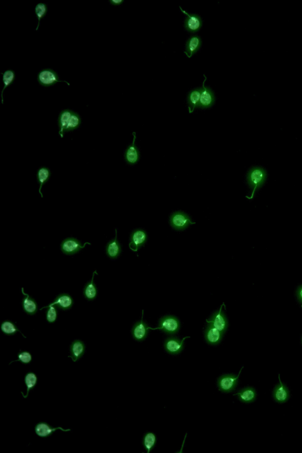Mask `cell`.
<instances>
[{
	"label": "cell",
	"mask_w": 302,
	"mask_h": 453,
	"mask_svg": "<svg viewBox=\"0 0 302 453\" xmlns=\"http://www.w3.org/2000/svg\"><path fill=\"white\" fill-rule=\"evenodd\" d=\"M267 178V173L264 169L260 167H254L250 170L247 176L248 185L253 189L250 197L246 196L248 199H253L257 189L264 185Z\"/></svg>",
	"instance_id": "cell-1"
},
{
	"label": "cell",
	"mask_w": 302,
	"mask_h": 453,
	"mask_svg": "<svg viewBox=\"0 0 302 453\" xmlns=\"http://www.w3.org/2000/svg\"><path fill=\"white\" fill-rule=\"evenodd\" d=\"M37 80L39 85L45 88L55 86L57 83L61 82L65 83L69 86H71L67 81L61 80L57 73L50 68L41 69L38 73Z\"/></svg>",
	"instance_id": "cell-2"
},
{
	"label": "cell",
	"mask_w": 302,
	"mask_h": 453,
	"mask_svg": "<svg viewBox=\"0 0 302 453\" xmlns=\"http://www.w3.org/2000/svg\"><path fill=\"white\" fill-rule=\"evenodd\" d=\"M181 323L177 318L172 315H167L162 318L159 321L158 327L150 328V330H160L169 335H174L180 331Z\"/></svg>",
	"instance_id": "cell-3"
},
{
	"label": "cell",
	"mask_w": 302,
	"mask_h": 453,
	"mask_svg": "<svg viewBox=\"0 0 302 453\" xmlns=\"http://www.w3.org/2000/svg\"><path fill=\"white\" fill-rule=\"evenodd\" d=\"M243 368V367L241 368L237 376L234 374H225L219 377L217 381L219 390L225 393H231L233 391L238 384L239 377Z\"/></svg>",
	"instance_id": "cell-4"
},
{
	"label": "cell",
	"mask_w": 302,
	"mask_h": 453,
	"mask_svg": "<svg viewBox=\"0 0 302 453\" xmlns=\"http://www.w3.org/2000/svg\"><path fill=\"white\" fill-rule=\"evenodd\" d=\"M87 245H91L90 243H85L82 245V242L74 237H68L64 239L61 243L60 250L67 256H73L79 252Z\"/></svg>",
	"instance_id": "cell-5"
},
{
	"label": "cell",
	"mask_w": 302,
	"mask_h": 453,
	"mask_svg": "<svg viewBox=\"0 0 302 453\" xmlns=\"http://www.w3.org/2000/svg\"><path fill=\"white\" fill-rule=\"evenodd\" d=\"M170 224L173 228L176 230H185L190 225H195L191 219L185 212L177 211L174 212L170 217Z\"/></svg>",
	"instance_id": "cell-6"
},
{
	"label": "cell",
	"mask_w": 302,
	"mask_h": 453,
	"mask_svg": "<svg viewBox=\"0 0 302 453\" xmlns=\"http://www.w3.org/2000/svg\"><path fill=\"white\" fill-rule=\"evenodd\" d=\"M181 12L187 16L184 20V28L189 33H197L203 26V20L199 15L196 14H190L180 7Z\"/></svg>",
	"instance_id": "cell-7"
},
{
	"label": "cell",
	"mask_w": 302,
	"mask_h": 453,
	"mask_svg": "<svg viewBox=\"0 0 302 453\" xmlns=\"http://www.w3.org/2000/svg\"><path fill=\"white\" fill-rule=\"evenodd\" d=\"M225 306V303L220 306L219 310L214 313L207 322L211 323L215 328L219 329L223 334H225L228 326V321L226 317L225 313L223 311V307Z\"/></svg>",
	"instance_id": "cell-8"
},
{
	"label": "cell",
	"mask_w": 302,
	"mask_h": 453,
	"mask_svg": "<svg viewBox=\"0 0 302 453\" xmlns=\"http://www.w3.org/2000/svg\"><path fill=\"white\" fill-rule=\"evenodd\" d=\"M148 236L146 231L141 230V229H137V230L133 231L131 234L129 247H130L131 250L136 252L140 248L145 245Z\"/></svg>",
	"instance_id": "cell-9"
},
{
	"label": "cell",
	"mask_w": 302,
	"mask_h": 453,
	"mask_svg": "<svg viewBox=\"0 0 302 453\" xmlns=\"http://www.w3.org/2000/svg\"><path fill=\"white\" fill-rule=\"evenodd\" d=\"M143 317L144 310H142L141 320L137 321L131 330L133 339L138 342H141L146 339L150 330V327L143 321Z\"/></svg>",
	"instance_id": "cell-10"
},
{
	"label": "cell",
	"mask_w": 302,
	"mask_h": 453,
	"mask_svg": "<svg viewBox=\"0 0 302 453\" xmlns=\"http://www.w3.org/2000/svg\"><path fill=\"white\" fill-rule=\"evenodd\" d=\"M204 76L205 79H204L203 82L202 92H201V98L197 108L203 109V110H204V109L211 108V106L214 104L215 102V97L214 92L212 91L210 88L204 85L207 80V77L205 75H204Z\"/></svg>",
	"instance_id": "cell-11"
},
{
	"label": "cell",
	"mask_w": 302,
	"mask_h": 453,
	"mask_svg": "<svg viewBox=\"0 0 302 453\" xmlns=\"http://www.w3.org/2000/svg\"><path fill=\"white\" fill-rule=\"evenodd\" d=\"M189 338L187 337L182 340L174 337L167 338L164 342L165 350L170 355L180 354L184 349V341Z\"/></svg>",
	"instance_id": "cell-12"
},
{
	"label": "cell",
	"mask_w": 302,
	"mask_h": 453,
	"mask_svg": "<svg viewBox=\"0 0 302 453\" xmlns=\"http://www.w3.org/2000/svg\"><path fill=\"white\" fill-rule=\"evenodd\" d=\"M35 429L36 435L43 438L49 437L57 430H61L64 432H71V429H64L61 427H53L46 422H40V423H38L36 425Z\"/></svg>",
	"instance_id": "cell-13"
},
{
	"label": "cell",
	"mask_w": 302,
	"mask_h": 453,
	"mask_svg": "<svg viewBox=\"0 0 302 453\" xmlns=\"http://www.w3.org/2000/svg\"><path fill=\"white\" fill-rule=\"evenodd\" d=\"M223 335L222 332L215 328L211 323H208L204 331V338L206 342L211 345H219L223 340Z\"/></svg>",
	"instance_id": "cell-14"
},
{
	"label": "cell",
	"mask_w": 302,
	"mask_h": 453,
	"mask_svg": "<svg viewBox=\"0 0 302 453\" xmlns=\"http://www.w3.org/2000/svg\"><path fill=\"white\" fill-rule=\"evenodd\" d=\"M86 348L85 343L82 340H76L73 341L70 346V355L68 357L71 359L73 362L78 361L85 354Z\"/></svg>",
	"instance_id": "cell-15"
},
{
	"label": "cell",
	"mask_w": 302,
	"mask_h": 453,
	"mask_svg": "<svg viewBox=\"0 0 302 453\" xmlns=\"http://www.w3.org/2000/svg\"><path fill=\"white\" fill-rule=\"evenodd\" d=\"M51 304L52 305L57 306L58 309L68 310L74 306V301L72 296L69 293H61L56 297Z\"/></svg>",
	"instance_id": "cell-16"
},
{
	"label": "cell",
	"mask_w": 302,
	"mask_h": 453,
	"mask_svg": "<svg viewBox=\"0 0 302 453\" xmlns=\"http://www.w3.org/2000/svg\"><path fill=\"white\" fill-rule=\"evenodd\" d=\"M132 135L133 136L132 143L126 150L124 155L125 161L130 165H134L138 163L140 158L139 151L135 145L136 132H133Z\"/></svg>",
	"instance_id": "cell-17"
},
{
	"label": "cell",
	"mask_w": 302,
	"mask_h": 453,
	"mask_svg": "<svg viewBox=\"0 0 302 453\" xmlns=\"http://www.w3.org/2000/svg\"><path fill=\"white\" fill-rule=\"evenodd\" d=\"M21 291L22 294L24 296L21 302L24 312L30 316L35 315L38 310L37 302L29 295L24 292V288H22Z\"/></svg>",
	"instance_id": "cell-18"
},
{
	"label": "cell",
	"mask_w": 302,
	"mask_h": 453,
	"mask_svg": "<svg viewBox=\"0 0 302 453\" xmlns=\"http://www.w3.org/2000/svg\"><path fill=\"white\" fill-rule=\"evenodd\" d=\"M73 113L74 111L69 109H66L61 111L58 115L57 119L58 127L59 129L58 133L61 138H63L64 133H66V128L71 122Z\"/></svg>",
	"instance_id": "cell-19"
},
{
	"label": "cell",
	"mask_w": 302,
	"mask_h": 453,
	"mask_svg": "<svg viewBox=\"0 0 302 453\" xmlns=\"http://www.w3.org/2000/svg\"><path fill=\"white\" fill-rule=\"evenodd\" d=\"M201 45H202V40L201 38L198 36H192L187 40L186 50L184 52L187 57L191 58L193 55L198 52Z\"/></svg>",
	"instance_id": "cell-20"
},
{
	"label": "cell",
	"mask_w": 302,
	"mask_h": 453,
	"mask_svg": "<svg viewBox=\"0 0 302 453\" xmlns=\"http://www.w3.org/2000/svg\"><path fill=\"white\" fill-rule=\"evenodd\" d=\"M279 384L276 386L273 393L274 399L279 403L286 402L289 398V391L286 386L281 381L279 375Z\"/></svg>",
	"instance_id": "cell-21"
},
{
	"label": "cell",
	"mask_w": 302,
	"mask_h": 453,
	"mask_svg": "<svg viewBox=\"0 0 302 453\" xmlns=\"http://www.w3.org/2000/svg\"><path fill=\"white\" fill-rule=\"evenodd\" d=\"M116 236L114 239H112L107 243L106 246V255L111 259H116L120 256L122 251V247L119 242L117 239V230Z\"/></svg>",
	"instance_id": "cell-22"
},
{
	"label": "cell",
	"mask_w": 302,
	"mask_h": 453,
	"mask_svg": "<svg viewBox=\"0 0 302 453\" xmlns=\"http://www.w3.org/2000/svg\"><path fill=\"white\" fill-rule=\"evenodd\" d=\"M95 275H97L96 270L93 273L91 281H89L84 287L83 294L84 297L89 301H92L96 298L97 296V289L94 282V277Z\"/></svg>",
	"instance_id": "cell-23"
},
{
	"label": "cell",
	"mask_w": 302,
	"mask_h": 453,
	"mask_svg": "<svg viewBox=\"0 0 302 453\" xmlns=\"http://www.w3.org/2000/svg\"><path fill=\"white\" fill-rule=\"evenodd\" d=\"M202 88L193 89L187 96V102L189 105V113H191L195 109L198 108L199 104Z\"/></svg>",
	"instance_id": "cell-24"
},
{
	"label": "cell",
	"mask_w": 302,
	"mask_h": 453,
	"mask_svg": "<svg viewBox=\"0 0 302 453\" xmlns=\"http://www.w3.org/2000/svg\"><path fill=\"white\" fill-rule=\"evenodd\" d=\"M234 396H238L239 400L242 402L250 403L255 400L257 394L253 388L248 387L243 388L239 393L235 394Z\"/></svg>",
	"instance_id": "cell-25"
},
{
	"label": "cell",
	"mask_w": 302,
	"mask_h": 453,
	"mask_svg": "<svg viewBox=\"0 0 302 453\" xmlns=\"http://www.w3.org/2000/svg\"><path fill=\"white\" fill-rule=\"evenodd\" d=\"M38 382V377L33 372H29L24 377V382L26 385L27 391L26 394L24 395L23 392H21L24 398H27L29 396L30 391L34 389L36 386L37 385Z\"/></svg>",
	"instance_id": "cell-26"
},
{
	"label": "cell",
	"mask_w": 302,
	"mask_h": 453,
	"mask_svg": "<svg viewBox=\"0 0 302 453\" xmlns=\"http://www.w3.org/2000/svg\"><path fill=\"white\" fill-rule=\"evenodd\" d=\"M1 330L2 332L6 336H14V335H16L19 332L23 335V337L26 338V337H24V335L19 331L16 323L12 321L5 320L2 321L1 325Z\"/></svg>",
	"instance_id": "cell-27"
},
{
	"label": "cell",
	"mask_w": 302,
	"mask_h": 453,
	"mask_svg": "<svg viewBox=\"0 0 302 453\" xmlns=\"http://www.w3.org/2000/svg\"><path fill=\"white\" fill-rule=\"evenodd\" d=\"M36 176H37L38 183L40 184L38 192L41 195V197L43 198V193L41 192L42 187H43L44 184L49 180L50 176H51V172H50L48 168L42 167L38 170Z\"/></svg>",
	"instance_id": "cell-28"
},
{
	"label": "cell",
	"mask_w": 302,
	"mask_h": 453,
	"mask_svg": "<svg viewBox=\"0 0 302 453\" xmlns=\"http://www.w3.org/2000/svg\"><path fill=\"white\" fill-rule=\"evenodd\" d=\"M2 82L4 84V87L1 91V97L2 104L4 103L3 92L5 89L12 85L16 79V73L13 70L8 69L4 73H2Z\"/></svg>",
	"instance_id": "cell-29"
},
{
	"label": "cell",
	"mask_w": 302,
	"mask_h": 453,
	"mask_svg": "<svg viewBox=\"0 0 302 453\" xmlns=\"http://www.w3.org/2000/svg\"><path fill=\"white\" fill-rule=\"evenodd\" d=\"M156 438L154 433H147L145 434L142 444L147 453H150L156 445Z\"/></svg>",
	"instance_id": "cell-30"
},
{
	"label": "cell",
	"mask_w": 302,
	"mask_h": 453,
	"mask_svg": "<svg viewBox=\"0 0 302 453\" xmlns=\"http://www.w3.org/2000/svg\"><path fill=\"white\" fill-rule=\"evenodd\" d=\"M47 12H48V5L44 3V2H40V3H38L36 5L35 13L36 18H37L38 20L36 31L38 30L41 19H43L44 17L46 16Z\"/></svg>",
	"instance_id": "cell-31"
},
{
	"label": "cell",
	"mask_w": 302,
	"mask_h": 453,
	"mask_svg": "<svg viewBox=\"0 0 302 453\" xmlns=\"http://www.w3.org/2000/svg\"><path fill=\"white\" fill-rule=\"evenodd\" d=\"M43 309H47L46 311V321L50 323H55L57 320V307L56 306L52 305V304L50 303L49 305L43 307L41 310Z\"/></svg>",
	"instance_id": "cell-32"
},
{
	"label": "cell",
	"mask_w": 302,
	"mask_h": 453,
	"mask_svg": "<svg viewBox=\"0 0 302 453\" xmlns=\"http://www.w3.org/2000/svg\"><path fill=\"white\" fill-rule=\"evenodd\" d=\"M81 124H82V119H81L80 114L74 111L72 113L71 122H70L68 127L66 128V133L77 130L79 128Z\"/></svg>",
	"instance_id": "cell-33"
},
{
	"label": "cell",
	"mask_w": 302,
	"mask_h": 453,
	"mask_svg": "<svg viewBox=\"0 0 302 453\" xmlns=\"http://www.w3.org/2000/svg\"><path fill=\"white\" fill-rule=\"evenodd\" d=\"M18 359L10 362L9 365L12 364L13 362H19L24 365L30 364L33 360V356L30 352L27 351H19L18 354Z\"/></svg>",
	"instance_id": "cell-34"
},
{
	"label": "cell",
	"mask_w": 302,
	"mask_h": 453,
	"mask_svg": "<svg viewBox=\"0 0 302 453\" xmlns=\"http://www.w3.org/2000/svg\"><path fill=\"white\" fill-rule=\"evenodd\" d=\"M296 296H297L299 301L302 304V285L298 288L297 291H296Z\"/></svg>",
	"instance_id": "cell-35"
},
{
	"label": "cell",
	"mask_w": 302,
	"mask_h": 453,
	"mask_svg": "<svg viewBox=\"0 0 302 453\" xmlns=\"http://www.w3.org/2000/svg\"><path fill=\"white\" fill-rule=\"evenodd\" d=\"M124 2V0H110L109 1L111 5H113V6H119V5H122Z\"/></svg>",
	"instance_id": "cell-36"
}]
</instances>
